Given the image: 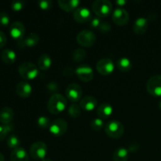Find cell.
I'll return each mask as SVG.
<instances>
[{
    "label": "cell",
    "instance_id": "obj_1",
    "mask_svg": "<svg viewBox=\"0 0 161 161\" xmlns=\"http://www.w3.org/2000/svg\"><path fill=\"white\" fill-rule=\"evenodd\" d=\"M67 107V99L60 94H53L47 103V109L52 114H59Z\"/></svg>",
    "mask_w": 161,
    "mask_h": 161
},
{
    "label": "cell",
    "instance_id": "obj_2",
    "mask_svg": "<svg viewBox=\"0 0 161 161\" xmlns=\"http://www.w3.org/2000/svg\"><path fill=\"white\" fill-rule=\"evenodd\" d=\"M105 134L113 139H118L124 135V127L119 121L113 119L110 120L105 126Z\"/></svg>",
    "mask_w": 161,
    "mask_h": 161
},
{
    "label": "cell",
    "instance_id": "obj_3",
    "mask_svg": "<svg viewBox=\"0 0 161 161\" xmlns=\"http://www.w3.org/2000/svg\"><path fill=\"white\" fill-rule=\"evenodd\" d=\"M18 72L20 76L27 80H34L39 74L37 66L31 62H23L18 68Z\"/></svg>",
    "mask_w": 161,
    "mask_h": 161
},
{
    "label": "cell",
    "instance_id": "obj_4",
    "mask_svg": "<svg viewBox=\"0 0 161 161\" xmlns=\"http://www.w3.org/2000/svg\"><path fill=\"white\" fill-rule=\"evenodd\" d=\"M92 9L98 17H105L113 11V5L108 0H97L93 3Z\"/></svg>",
    "mask_w": 161,
    "mask_h": 161
},
{
    "label": "cell",
    "instance_id": "obj_5",
    "mask_svg": "<svg viewBox=\"0 0 161 161\" xmlns=\"http://www.w3.org/2000/svg\"><path fill=\"white\" fill-rule=\"evenodd\" d=\"M147 91L154 97H161V75H154L146 83Z\"/></svg>",
    "mask_w": 161,
    "mask_h": 161
},
{
    "label": "cell",
    "instance_id": "obj_6",
    "mask_svg": "<svg viewBox=\"0 0 161 161\" xmlns=\"http://www.w3.org/2000/svg\"><path fill=\"white\" fill-rule=\"evenodd\" d=\"M76 40L82 47H91L95 43L96 35L91 30H83L77 35Z\"/></svg>",
    "mask_w": 161,
    "mask_h": 161
},
{
    "label": "cell",
    "instance_id": "obj_7",
    "mask_svg": "<svg viewBox=\"0 0 161 161\" xmlns=\"http://www.w3.org/2000/svg\"><path fill=\"white\" fill-rule=\"evenodd\" d=\"M47 153V146L42 142H36L30 147V155L35 160H43Z\"/></svg>",
    "mask_w": 161,
    "mask_h": 161
},
{
    "label": "cell",
    "instance_id": "obj_8",
    "mask_svg": "<svg viewBox=\"0 0 161 161\" xmlns=\"http://www.w3.org/2000/svg\"><path fill=\"white\" fill-rule=\"evenodd\" d=\"M68 130V124L63 119H57L53 120L49 127V130L53 135L61 137L65 134Z\"/></svg>",
    "mask_w": 161,
    "mask_h": 161
},
{
    "label": "cell",
    "instance_id": "obj_9",
    "mask_svg": "<svg viewBox=\"0 0 161 161\" xmlns=\"http://www.w3.org/2000/svg\"><path fill=\"white\" fill-rule=\"evenodd\" d=\"M96 69H97V71L99 74L106 76V75H109L113 73L115 66L111 59L105 58L97 61Z\"/></svg>",
    "mask_w": 161,
    "mask_h": 161
},
{
    "label": "cell",
    "instance_id": "obj_10",
    "mask_svg": "<svg viewBox=\"0 0 161 161\" xmlns=\"http://www.w3.org/2000/svg\"><path fill=\"white\" fill-rule=\"evenodd\" d=\"M66 97L70 102H77L80 101L83 94V91L80 85L76 83H71L68 86L65 91Z\"/></svg>",
    "mask_w": 161,
    "mask_h": 161
},
{
    "label": "cell",
    "instance_id": "obj_11",
    "mask_svg": "<svg viewBox=\"0 0 161 161\" xmlns=\"http://www.w3.org/2000/svg\"><path fill=\"white\" fill-rule=\"evenodd\" d=\"M130 19L127 10L124 8H117L113 14V20L118 26H124L127 25Z\"/></svg>",
    "mask_w": 161,
    "mask_h": 161
},
{
    "label": "cell",
    "instance_id": "obj_12",
    "mask_svg": "<svg viewBox=\"0 0 161 161\" xmlns=\"http://www.w3.org/2000/svg\"><path fill=\"white\" fill-rule=\"evenodd\" d=\"M9 33L13 39L16 40H22L25 34V27L23 23L20 21H15L10 25Z\"/></svg>",
    "mask_w": 161,
    "mask_h": 161
},
{
    "label": "cell",
    "instance_id": "obj_13",
    "mask_svg": "<svg viewBox=\"0 0 161 161\" xmlns=\"http://www.w3.org/2000/svg\"><path fill=\"white\" fill-rule=\"evenodd\" d=\"M75 75L83 82H90L94 78V72L90 66L81 65L75 71Z\"/></svg>",
    "mask_w": 161,
    "mask_h": 161
},
{
    "label": "cell",
    "instance_id": "obj_14",
    "mask_svg": "<svg viewBox=\"0 0 161 161\" xmlns=\"http://www.w3.org/2000/svg\"><path fill=\"white\" fill-rule=\"evenodd\" d=\"M73 18L78 23H86L92 19V15L89 9L86 7H79L73 12Z\"/></svg>",
    "mask_w": 161,
    "mask_h": 161
},
{
    "label": "cell",
    "instance_id": "obj_15",
    "mask_svg": "<svg viewBox=\"0 0 161 161\" xmlns=\"http://www.w3.org/2000/svg\"><path fill=\"white\" fill-rule=\"evenodd\" d=\"M16 92L17 95L23 98H27L29 97L32 92V87L31 84L28 82L20 81L16 86Z\"/></svg>",
    "mask_w": 161,
    "mask_h": 161
},
{
    "label": "cell",
    "instance_id": "obj_16",
    "mask_svg": "<svg viewBox=\"0 0 161 161\" xmlns=\"http://www.w3.org/2000/svg\"><path fill=\"white\" fill-rule=\"evenodd\" d=\"M39 42V36L36 33H31L28 36V37L25 39L18 41V46L20 48H25V47H32L37 45Z\"/></svg>",
    "mask_w": 161,
    "mask_h": 161
},
{
    "label": "cell",
    "instance_id": "obj_17",
    "mask_svg": "<svg viewBox=\"0 0 161 161\" xmlns=\"http://www.w3.org/2000/svg\"><path fill=\"white\" fill-rule=\"evenodd\" d=\"M97 100L93 96H86L80 101V105L82 109L91 112L97 107Z\"/></svg>",
    "mask_w": 161,
    "mask_h": 161
},
{
    "label": "cell",
    "instance_id": "obj_18",
    "mask_svg": "<svg viewBox=\"0 0 161 161\" xmlns=\"http://www.w3.org/2000/svg\"><path fill=\"white\" fill-rule=\"evenodd\" d=\"M149 28V22L144 17H138L133 25V31L137 35H142L146 32Z\"/></svg>",
    "mask_w": 161,
    "mask_h": 161
},
{
    "label": "cell",
    "instance_id": "obj_19",
    "mask_svg": "<svg viewBox=\"0 0 161 161\" xmlns=\"http://www.w3.org/2000/svg\"><path fill=\"white\" fill-rule=\"evenodd\" d=\"M80 2L79 0H59L58 5L60 8L65 12L69 13L75 11L79 8Z\"/></svg>",
    "mask_w": 161,
    "mask_h": 161
},
{
    "label": "cell",
    "instance_id": "obj_20",
    "mask_svg": "<svg viewBox=\"0 0 161 161\" xmlns=\"http://www.w3.org/2000/svg\"><path fill=\"white\" fill-rule=\"evenodd\" d=\"M29 156L23 148L18 147L14 149L10 154V161H28Z\"/></svg>",
    "mask_w": 161,
    "mask_h": 161
},
{
    "label": "cell",
    "instance_id": "obj_21",
    "mask_svg": "<svg viewBox=\"0 0 161 161\" xmlns=\"http://www.w3.org/2000/svg\"><path fill=\"white\" fill-rule=\"evenodd\" d=\"M14 110L9 107H4L0 110V122L3 125L9 124L14 119Z\"/></svg>",
    "mask_w": 161,
    "mask_h": 161
},
{
    "label": "cell",
    "instance_id": "obj_22",
    "mask_svg": "<svg viewBox=\"0 0 161 161\" xmlns=\"http://www.w3.org/2000/svg\"><path fill=\"white\" fill-rule=\"evenodd\" d=\"M113 112V106L108 103H102L97 109V116L102 119H106L110 117Z\"/></svg>",
    "mask_w": 161,
    "mask_h": 161
},
{
    "label": "cell",
    "instance_id": "obj_23",
    "mask_svg": "<svg viewBox=\"0 0 161 161\" xmlns=\"http://www.w3.org/2000/svg\"><path fill=\"white\" fill-rule=\"evenodd\" d=\"M1 58L5 64H12L16 61V53L10 49H6L2 52Z\"/></svg>",
    "mask_w": 161,
    "mask_h": 161
},
{
    "label": "cell",
    "instance_id": "obj_24",
    "mask_svg": "<svg viewBox=\"0 0 161 161\" xmlns=\"http://www.w3.org/2000/svg\"><path fill=\"white\" fill-rule=\"evenodd\" d=\"M38 67L42 71L48 70L52 64V60L50 55L42 54L38 59Z\"/></svg>",
    "mask_w": 161,
    "mask_h": 161
},
{
    "label": "cell",
    "instance_id": "obj_25",
    "mask_svg": "<svg viewBox=\"0 0 161 161\" xmlns=\"http://www.w3.org/2000/svg\"><path fill=\"white\" fill-rule=\"evenodd\" d=\"M129 152L125 148H119L114 151L113 154V161H127Z\"/></svg>",
    "mask_w": 161,
    "mask_h": 161
},
{
    "label": "cell",
    "instance_id": "obj_26",
    "mask_svg": "<svg viewBox=\"0 0 161 161\" xmlns=\"http://www.w3.org/2000/svg\"><path fill=\"white\" fill-rule=\"evenodd\" d=\"M117 67L121 72H129L132 69V62L127 58H122L117 61Z\"/></svg>",
    "mask_w": 161,
    "mask_h": 161
},
{
    "label": "cell",
    "instance_id": "obj_27",
    "mask_svg": "<svg viewBox=\"0 0 161 161\" xmlns=\"http://www.w3.org/2000/svg\"><path fill=\"white\" fill-rule=\"evenodd\" d=\"M86 53L83 49L82 48H77L74 50L73 53H72V57H73V60L76 62H82L84 61L86 58Z\"/></svg>",
    "mask_w": 161,
    "mask_h": 161
},
{
    "label": "cell",
    "instance_id": "obj_28",
    "mask_svg": "<svg viewBox=\"0 0 161 161\" xmlns=\"http://www.w3.org/2000/svg\"><path fill=\"white\" fill-rule=\"evenodd\" d=\"M81 109L82 108L80 107V105L75 103L72 104V105H71L69 106L68 112H69V114L71 117L75 118H75H78L80 116V114H81Z\"/></svg>",
    "mask_w": 161,
    "mask_h": 161
},
{
    "label": "cell",
    "instance_id": "obj_29",
    "mask_svg": "<svg viewBox=\"0 0 161 161\" xmlns=\"http://www.w3.org/2000/svg\"><path fill=\"white\" fill-rule=\"evenodd\" d=\"M14 127L11 124L6 125H0V142L6 138L8 134L13 130Z\"/></svg>",
    "mask_w": 161,
    "mask_h": 161
},
{
    "label": "cell",
    "instance_id": "obj_30",
    "mask_svg": "<svg viewBox=\"0 0 161 161\" xmlns=\"http://www.w3.org/2000/svg\"><path fill=\"white\" fill-rule=\"evenodd\" d=\"M104 126H105L104 121L101 118H95V119H92L91 122V127L94 131H99L103 128Z\"/></svg>",
    "mask_w": 161,
    "mask_h": 161
},
{
    "label": "cell",
    "instance_id": "obj_31",
    "mask_svg": "<svg viewBox=\"0 0 161 161\" xmlns=\"http://www.w3.org/2000/svg\"><path fill=\"white\" fill-rule=\"evenodd\" d=\"M6 142H7L8 147H9L10 149H15L19 147L20 142L17 136H15V135H11L7 139Z\"/></svg>",
    "mask_w": 161,
    "mask_h": 161
},
{
    "label": "cell",
    "instance_id": "obj_32",
    "mask_svg": "<svg viewBox=\"0 0 161 161\" xmlns=\"http://www.w3.org/2000/svg\"><path fill=\"white\" fill-rule=\"evenodd\" d=\"M37 124L41 128L47 129L50 127L51 122H50V119L48 117H47V116H40L37 119Z\"/></svg>",
    "mask_w": 161,
    "mask_h": 161
},
{
    "label": "cell",
    "instance_id": "obj_33",
    "mask_svg": "<svg viewBox=\"0 0 161 161\" xmlns=\"http://www.w3.org/2000/svg\"><path fill=\"white\" fill-rule=\"evenodd\" d=\"M39 6L41 9L48 10V9H51L52 6H53V3L50 0H42V1L39 2Z\"/></svg>",
    "mask_w": 161,
    "mask_h": 161
},
{
    "label": "cell",
    "instance_id": "obj_34",
    "mask_svg": "<svg viewBox=\"0 0 161 161\" xmlns=\"http://www.w3.org/2000/svg\"><path fill=\"white\" fill-rule=\"evenodd\" d=\"M9 24V17L6 12L0 13V25L2 26H7Z\"/></svg>",
    "mask_w": 161,
    "mask_h": 161
},
{
    "label": "cell",
    "instance_id": "obj_35",
    "mask_svg": "<svg viewBox=\"0 0 161 161\" xmlns=\"http://www.w3.org/2000/svg\"><path fill=\"white\" fill-rule=\"evenodd\" d=\"M25 3L24 1H14L11 4V8L14 11H20L25 7Z\"/></svg>",
    "mask_w": 161,
    "mask_h": 161
},
{
    "label": "cell",
    "instance_id": "obj_36",
    "mask_svg": "<svg viewBox=\"0 0 161 161\" xmlns=\"http://www.w3.org/2000/svg\"><path fill=\"white\" fill-rule=\"evenodd\" d=\"M90 21H91L90 22L91 27V28H99L101 24H102V22H101L100 18H99V17H94V18L91 19Z\"/></svg>",
    "mask_w": 161,
    "mask_h": 161
},
{
    "label": "cell",
    "instance_id": "obj_37",
    "mask_svg": "<svg viewBox=\"0 0 161 161\" xmlns=\"http://www.w3.org/2000/svg\"><path fill=\"white\" fill-rule=\"evenodd\" d=\"M99 29L101 30L102 32H108L111 30V26H110V25L108 23L104 22V23L101 24L100 27H99Z\"/></svg>",
    "mask_w": 161,
    "mask_h": 161
},
{
    "label": "cell",
    "instance_id": "obj_38",
    "mask_svg": "<svg viewBox=\"0 0 161 161\" xmlns=\"http://www.w3.org/2000/svg\"><path fill=\"white\" fill-rule=\"evenodd\" d=\"M6 42H7V38L5 35L4 32L0 31V48H3L6 46Z\"/></svg>",
    "mask_w": 161,
    "mask_h": 161
},
{
    "label": "cell",
    "instance_id": "obj_39",
    "mask_svg": "<svg viewBox=\"0 0 161 161\" xmlns=\"http://www.w3.org/2000/svg\"><path fill=\"white\" fill-rule=\"evenodd\" d=\"M138 149H139V145L138 143H132V144H130V147H129V149L127 150H128V152L130 151L131 153H135Z\"/></svg>",
    "mask_w": 161,
    "mask_h": 161
},
{
    "label": "cell",
    "instance_id": "obj_40",
    "mask_svg": "<svg viewBox=\"0 0 161 161\" xmlns=\"http://www.w3.org/2000/svg\"><path fill=\"white\" fill-rule=\"evenodd\" d=\"M48 87L50 91H55L58 90V85L54 83H50L48 84Z\"/></svg>",
    "mask_w": 161,
    "mask_h": 161
},
{
    "label": "cell",
    "instance_id": "obj_41",
    "mask_svg": "<svg viewBox=\"0 0 161 161\" xmlns=\"http://www.w3.org/2000/svg\"><path fill=\"white\" fill-rule=\"evenodd\" d=\"M126 3H127V2L124 1V0H118V1H116V4H117L119 6H124Z\"/></svg>",
    "mask_w": 161,
    "mask_h": 161
},
{
    "label": "cell",
    "instance_id": "obj_42",
    "mask_svg": "<svg viewBox=\"0 0 161 161\" xmlns=\"http://www.w3.org/2000/svg\"><path fill=\"white\" fill-rule=\"evenodd\" d=\"M0 161H5V158H4V156L0 153Z\"/></svg>",
    "mask_w": 161,
    "mask_h": 161
},
{
    "label": "cell",
    "instance_id": "obj_43",
    "mask_svg": "<svg viewBox=\"0 0 161 161\" xmlns=\"http://www.w3.org/2000/svg\"><path fill=\"white\" fill-rule=\"evenodd\" d=\"M42 161H53L51 160V159H50V158H45V159H43V160H42Z\"/></svg>",
    "mask_w": 161,
    "mask_h": 161
},
{
    "label": "cell",
    "instance_id": "obj_44",
    "mask_svg": "<svg viewBox=\"0 0 161 161\" xmlns=\"http://www.w3.org/2000/svg\"><path fill=\"white\" fill-rule=\"evenodd\" d=\"M159 107H160V108L161 109V101L160 102V103H159Z\"/></svg>",
    "mask_w": 161,
    "mask_h": 161
}]
</instances>
